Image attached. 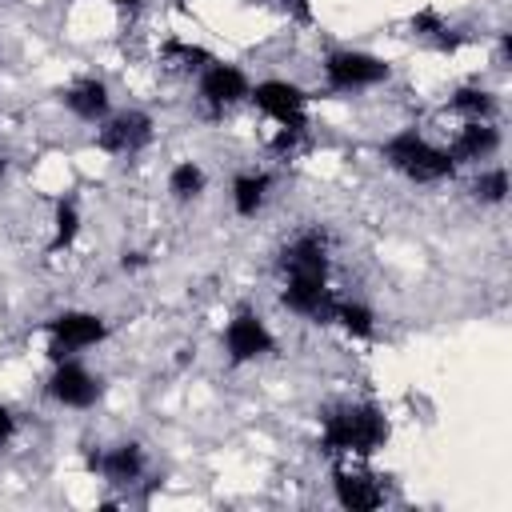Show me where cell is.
<instances>
[{
  "instance_id": "23",
  "label": "cell",
  "mask_w": 512,
  "mask_h": 512,
  "mask_svg": "<svg viewBox=\"0 0 512 512\" xmlns=\"http://www.w3.org/2000/svg\"><path fill=\"white\" fill-rule=\"evenodd\" d=\"M12 436H16V416H12V412L0 404V444H8Z\"/></svg>"
},
{
  "instance_id": "13",
  "label": "cell",
  "mask_w": 512,
  "mask_h": 512,
  "mask_svg": "<svg viewBox=\"0 0 512 512\" xmlns=\"http://www.w3.org/2000/svg\"><path fill=\"white\" fill-rule=\"evenodd\" d=\"M500 148V132L492 120H464L448 144L452 164H480Z\"/></svg>"
},
{
  "instance_id": "11",
  "label": "cell",
  "mask_w": 512,
  "mask_h": 512,
  "mask_svg": "<svg viewBox=\"0 0 512 512\" xmlns=\"http://www.w3.org/2000/svg\"><path fill=\"white\" fill-rule=\"evenodd\" d=\"M332 492H336V504L348 508V512H372L384 504V484L380 476H372L368 468H348L340 464L332 472Z\"/></svg>"
},
{
  "instance_id": "7",
  "label": "cell",
  "mask_w": 512,
  "mask_h": 512,
  "mask_svg": "<svg viewBox=\"0 0 512 512\" xmlns=\"http://www.w3.org/2000/svg\"><path fill=\"white\" fill-rule=\"evenodd\" d=\"M96 144L112 156H136L152 144V116L148 112H136V108H124V112H112L100 120V132H96Z\"/></svg>"
},
{
  "instance_id": "15",
  "label": "cell",
  "mask_w": 512,
  "mask_h": 512,
  "mask_svg": "<svg viewBox=\"0 0 512 512\" xmlns=\"http://www.w3.org/2000/svg\"><path fill=\"white\" fill-rule=\"evenodd\" d=\"M92 464L100 468V476L108 484H132L144 472V452H140V444H116V448L100 452Z\"/></svg>"
},
{
  "instance_id": "22",
  "label": "cell",
  "mask_w": 512,
  "mask_h": 512,
  "mask_svg": "<svg viewBox=\"0 0 512 512\" xmlns=\"http://www.w3.org/2000/svg\"><path fill=\"white\" fill-rule=\"evenodd\" d=\"M164 56L176 60L180 68H204V64L216 60L208 48H200V44H184V40H168V44H164Z\"/></svg>"
},
{
  "instance_id": "9",
  "label": "cell",
  "mask_w": 512,
  "mask_h": 512,
  "mask_svg": "<svg viewBox=\"0 0 512 512\" xmlns=\"http://www.w3.org/2000/svg\"><path fill=\"white\" fill-rule=\"evenodd\" d=\"M48 396L60 400L64 408H92L96 396H100V376H92L72 356L68 360H56V368L48 376Z\"/></svg>"
},
{
  "instance_id": "18",
  "label": "cell",
  "mask_w": 512,
  "mask_h": 512,
  "mask_svg": "<svg viewBox=\"0 0 512 512\" xmlns=\"http://www.w3.org/2000/svg\"><path fill=\"white\" fill-rule=\"evenodd\" d=\"M204 188H208V176H204V168H200L196 160L172 164V172H168V192H172L176 200H196Z\"/></svg>"
},
{
  "instance_id": "2",
  "label": "cell",
  "mask_w": 512,
  "mask_h": 512,
  "mask_svg": "<svg viewBox=\"0 0 512 512\" xmlns=\"http://www.w3.org/2000/svg\"><path fill=\"white\" fill-rule=\"evenodd\" d=\"M380 156H384V164L392 172H400L412 184H440V180H452V172H456L448 148H436L416 128H404V132L388 136L380 144Z\"/></svg>"
},
{
  "instance_id": "20",
  "label": "cell",
  "mask_w": 512,
  "mask_h": 512,
  "mask_svg": "<svg viewBox=\"0 0 512 512\" xmlns=\"http://www.w3.org/2000/svg\"><path fill=\"white\" fill-rule=\"evenodd\" d=\"M52 240H48V252H64L72 248V240L80 236V208L72 200H60L56 204V220H52Z\"/></svg>"
},
{
  "instance_id": "14",
  "label": "cell",
  "mask_w": 512,
  "mask_h": 512,
  "mask_svg": "<svg viewBox=\"0 0 512 512\" xmlns=\"http://www.w3.org/2000/svg\"><path fill=\"white\" fill-rule=\"evenodd\" d=\"M60 100H64V108H68L72 116H80V120H88V124H100V120L108 116V108H112L108 84H104V80H96V76L76 80Z\"/></svg>"
},
{
  "instance_id": "10",
  "label": "cell",
  "mask_w": 512,
  "mask_h": 512,
  "mask_svg": "<svg viewBox=\"0 0 512 512\" xmlns=\"http://www.w3.org/2000/svg\"><path fill=\"white\" fill-rule=\"evenodd\" d=\"M248 88H252V80L244 76V68H236V64H224V60H212V64H204L200 68V100L208 104V108H232V104H240V100H248Z\"/></svg>"
},
{
  "instance_id": "12",
  "label": "cell",
  "mask_w": 512,
  "mask_h": 512,
  "mask_svg": "<svg viewBox=\"0 0 512 512\" xmlns=\"http://www.w3.org/2000/svg\"><path fill=\"white\" fill-rule=\"evenodd\" d=\"M280 272L284 276H320V280H328V240L320 232H300L292 244H284Z\"/></svg>"
},
{
  "instance_id": "16",
  "label": "cell",
  "mask_w": 512,
  "mask_h": 512,
  "mask_svg": "<svg viewBox=\"0 0 512 512\" xmlns=\"http://www.w3.org/2000/svg\"><path fill=\"white\" fill-rule=\"evenodd\" d=\"M268 188H272V176L268 172H240L232 180V208L236 216H256L268 200Z\"/></svg>"
},
{
  "instance_id": "25",
  "label": "cell",
  "mask_w": 512,
  "mask_h": 512,
  "mask_svg": "<svg viewBox=\"0 0 512 512\" xmlns=\"http://www.w3.org/2000/svg\"><path fill=\"white\" fill-rule=\"evenodd\" d=\"M112 8H140V0H108Z\"/></svg>"
},
{
  "instance_id": "17",
  "label": "cell",
  "mask_w": 512,
  "mask_h": 512,
  "mask_svg": "<svg viewBox=\"0 0 512 512\" xmlns=\"http://www.w3.org/2000/svg\"><path fill=\"white\" fill-rule=\"evenodd\" d=\"M332 324H340L348 336H360V340H368L376 332L372 308L360 304V300H340V296H336V308H332Z\"/></svg>"
},
{
  "instance_id": "8",
  "label": "cell",
  "mask_w": 512,
  "mask_h": 512,
  "mask_svg": "<svg viewBox=\"0 0 512 512\" xmlns=\"http://www.w3.org/2000/svg\"><path fill=\"white\" fill-rule=\"evenodd\" d=\"M280 304L312 324H332V308H336V296L328 288V280L320 276H284V292H280Z\"/></svg>"
},
{
  "instance_id": "19",
  "label": "cell",
  "mask_w": 512,
  "mask_h": 512,
  "mask_svg": "<svg viewBox=\"0 0 512 512\" xmlns=\"http://www.w3.org/2000/svg\"><path fill=\"white\" fill-rule=\"evenodd\" d=\"M452 112H460L464 120H492L496 116V96L484 92V88H460L452 100H448Z\"/></svg>"
},
{
  "instance_id": "5",
  "label": "cell",
  "mask_w": 512,
  "mask_h": 512,
  "mask_svg": "<svg viewBox=\"0 0 512 512\" xmlns=\"http://www.w3.org/2000/svg\"><path fill=\"white\" fill-rule=\"evenodd\" d=\"M324 80L332 92H360V88H376L388 80V60L372 56V52H356V48H340L324 60Z\"/></svg>"
},
{
  "instance_id": "1",
  "label": "cell",
  "mask_w": 512,
  "mask_h": 512,
  "mask_svg": "<svg viewBox=\"0 0 512 512\" xmlns=\"http://www.w3.org/2000/svg\"><path fill=\"white\" fill-rule=\"evenodd\" d=\"M388 416L376 404H340L324 416L320 448L332 456H372L388 444Z\"/></svg>"
},
{
  "instance_id": "21",
  "label": "cell",
  "mask_w": 512,
  "mask_h": 512,
  "mask_svg": "<svg viewBox=\"0 0 512 512\" xmlns=\"http://www.w3.org/2000/svg\"><path fill=\"white\" fill-rule=\"evenodd\" d=\"M472 196L480 204H504L508 200V168H484L472 180Z\"/></svg>"
},
{
  "instance_id": "6",
  "label": "cell",
  "mask_w": 512,
  "mask_h": 512,
  "mask_svg": "<svg viewBox=\"0 0 512 512\" xmlns=\"http://www.w3.org/2000/svg\"><path fill=\"white\" fill-rule=\"evenodd\" d=\"M272 348H276V336L264 324V316L252 312V308H236V316L224 328V352H228V360L232 364H252L260 356H268Z\"/></svg>"
},
{
  "instance_id": "4",
  "label": "cell",
  "mask_w": 512,
  "mask_h": 512,
  "mask_svg": "<svg viewBox=\"0 0 512 512\" xmlns=\"http://www.w3.org/2000/svg\"><path fill=\"white\" fill-rule=\"evenodd\" d=\"M248 100L268 120H276L280 132L304 136V128H308V96H304L300 84H292V80H260V84L248 88Z\"/></svg>"
},
{
  "instance_id": "3",
  "label": "cell",
  "mask_w": 512,
  "mask_h": 512,
  "mask_svg": "<svg viewBox=\"0 0 512 512\" xmlns=\"http://www.w3.org/2000/svg\"><path fill=\"white\" fill-rule=\"evenodd\" d=\"M44 332H48V360L56 364V360H68V356H76V352L100 344V340L108 336V324H104V316H96V312L68 308V312H56V316L44 324Z\"/></svg>"
},
{
  "instance_id": "24",
  "label": "cell",
  "mask_w": 512,
  "mask_h": 512,
  "mask_svg": "<svg viewBox=\"0 0 512 512\" xmlns=\"http://www.w3.org/2000/svg\"><path fill=\"white\" fill-rule=\"evenodd\" d=\"M284 4H292L300 20H308V16H312V0H284Z\"/></svg>"
}]
</instances>
